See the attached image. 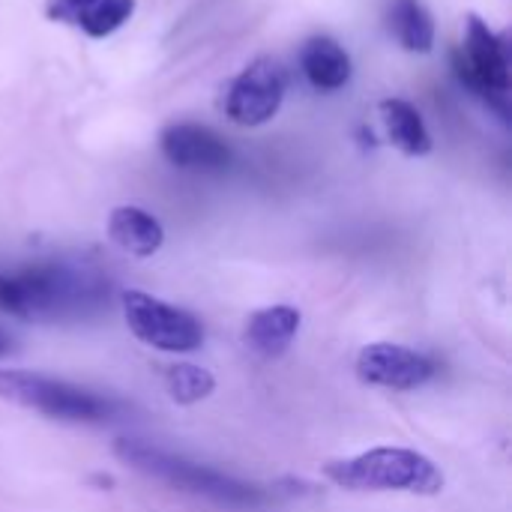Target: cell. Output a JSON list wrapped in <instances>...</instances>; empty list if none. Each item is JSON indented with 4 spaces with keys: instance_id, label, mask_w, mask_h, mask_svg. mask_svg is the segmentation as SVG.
I'll return each instance as SVG.
<instances>
[{
    "instance_id": "obj_1",
    "label": "cell",
    "mask_w": 512,
    "mask_h": 512,
    "mask_svg": "<svg viewBox=\"0 0 512 512\" xmlns=\"http://www.w3.org/2000/svg\"><path fill=\"white\" fill-rule=\"evenodd\" d=\"M108 282L69 264H27L0 273V312L24 321H72L108 306Z\"/></svg>"
},
{
    "instance_id": "obj_2",
    "label": "cell",
    "mask_w": 512,
    "mask_h": 512,
    "mask_svg": "<svg viewBox=\"0 0 512 512\" xmlns=\"http://www.w3.org/2000/svg\"><path fill=\"white\" fill-rule=\"evenodd\" d=\"M114 453L132 465L135 471L168 483L180 492H189L195 498H204L216 507H228V510H264L270 504H276L279 489L273 486H258V483H246L237 480L231 474H222L216 468L189 462L183 456H174L162 447H153L141 438H120L114 444Z\"/></svg>"
},
{
    "instance_id": "obj_3",
    "label": "cell",
    "mask_w": 512,
    "mask_h": 512,
    "mask_svg": "<svg viewBox=\"0 0 512 512\" xmlns=\"http://www.w3.org/2000/svg\"><path fill=\"white\" fill-rule=\"evenodd\" d=\"M324 477L348 492H408V495H438L444 489L441 468L402 447H378L360 456L336 459L324 465Z\"/></svg>"
},
{
    "instance_id": "obj_4",
    "label": "cell",
    "mask_w": 512,
    "mask_h": 512,
    "mask_svg": "<svg viewBox=\"0 0 512 512\" xmlns=\"http://www.w3.org/2000/svg\"><path fill=\"white\" fill-rule=\"evenodd\" d=\"M0 399L63 423H105L117 414V402L93 390L21 369H0Z\"/></svg>"
},
{
    "instance_id": "obj_5",
    "label": "cell",
    "mask_w": 512,
    "mask_h": 512,
    "mask_svg": "<svg viewBox=\"0 0 512 512\" xmlns=\"http://www.w3.org/2000/svg\"><path fill=\"white\" fill-rule=\"evenodd\" d=\"M453 69L474 96H480L501 120H510V57L504 39L480 15H468L465 48L453 54Z\"/></svg>"
},
{
    "instance_id": "obj_6",
    "label": "cell",
    "mask_w": 512,
    "mask_h": 512,
    "mask_svg": "<svg viewBox=\"0 0 512 512\" xmlns=\"http://www.w3.org/2000/svg\"><path fill=\"white\" fill-rule=\"evenodd\" d=\"M285 93L288 69L276 57H258L225 84L222 111L237 126H264L279 114Z\"/></svg>"
},
{
    "instance_id": "obj_7",
    "label": "cell",
    "mask_w": 512,
    "mask_h": 512,
    "mask_svg": "<svg viewBox=\"0 0 512 512\" xmlns=\"http://www.w3.org/2000/svg\"><path fill=\"white\" fill-rule=\"evenodd\" d=\"M123 315L135 339L156 351L168 354H189L201 348L204 342V327L195 315L174 309L144 291H126L123 297Z\"/></svg>"
},
{
    "instance_id": "obj_8",
    "label": "cell",
    "mask_w": 512,
    "mask_h": 512,
    "mask_svg": "<svg viewBox=\"0 0 512 512\" xmlns=\"http://www.w3.org/2000/svg\"><path fill=\"white\" fill-rule=\"evenodd\" d=\"M357 375L363 384L387 390H417L435 378V363L426 354H417L402 345L375 342L360 351Z\"/></svg>"
},
{
    "instance_id": "obj_9",
    "label": "cell",
    "mask_w": 512,
    "mask_h": 512,
    "mask_svg": "<svg viewBox=\"0 0 512 512\" xmlns=\"http://www.w3.org/2000/svg\"><path fill=\"white\" fill-rule=\"evenodd\" d=\"M162 156L183 171H225L234 159L228 141L201 123H171L159 135Z\"/></svg>"
},
{
    "instance_id": "obj_10",
    "label": "cell",
    "mask_w": 512,
    "mask_h": 512,
    "mask_svg": "<svg viewBox=\"0 0 512 512\" xmlns=\"http://www.w3.org/2000/svg\"><path fill=\"white\" fill-rule=\"evenodd\" d=\"M45 15L93 39H105L135 15V0H48Z\"/></svg>"
},
{
    "instance_id": "obj_11",
    "label": "cell",
    "mask_w": 512,
    "mask_h": 512,
    "mask_svg": "<svg viewBox=\"0 0 512 512\" xmlns=\"http://www.w3.org/2000/svg\"><path fill=\"white\" fill-rule=\"evenodd\" d=\"M300 330V312L291 306H267L249 315L243 342L258 357H279L288 351Z\"/></svg>"
},
{
    "instance_id": "obj_12",
    "label": "cell",
    "mask_w": 512,
    "mask_h": 512,
    "mask_svg": "<svg viewBox=\"0 0 512 512\" xmlns=\"http://www.w3.org/2000/svg\"><path fill=\"white\" fill-rule=\"evenodd\" d=\"M108 237L114 246H120L123 252H129L135 258H150L165 243V231H162L159 219L141 207H132V204L111 210Z\"/></svg>"
},
{
    "instance_id": "obj_13",
    "label": "cell",
    "mask_w": 512,
    "mask_h": 512,
    "mask_svg": "<svg viewBox=\"0 0 512 512\" xmlns=\"http://www.w3.org/2000/svg\"><path fill=\"white\" fill-rule=\"evenodd\" d=\"M303 75L318 90H339L351 78V57L333 36H312L300 51Z\"/></svg>"
},
{
    "instance_id": "obj_14",
    "label": "cell",
    "mask_w": 512,
    "mask_h": 512,
    "mask_svg": "<svg viewBox=\"0 0 512 512\" xmlns=\"http://www.w3.org/2000/svg\"><path fill=\"white\" fill-rule=\"evenodd\" d=\"M381 117L387 126L390 141L408 153V156H426L432 153V135L420 117V111L408 99H384L381 102Z\"/></svg>"
},
{
    "instance_id": "obj_15",
    "label": "cell",
    "mask_w": 512,
    "mask_h": 512,
    "mask_svg": "<svg viewBox=\"0 0 512 512\" xmlns=\"http://www.w3.org/2000/svg\"><path fill=\"white\" fill-rule=\"evenodd\" d=\"M390 30L408 51H432L435 21L420 0H390Z\"/></svg>"
},
{
    "instance_id": "obj_16",
    "label": "cell",
    "mask_w": 512,
    "mask_h": 512,
    "mask_svg": "<svg viewBox=\"0 0 512 512\" xmlns=\"http://www.w3.org/2000/svg\"><path fill=\"white\" fill-rule=\"evenodd\" d=\"M165 387L177 405H195L213 393L216 381L207 369L195 363H174V366H165Z\"/></svg>"
},
{
    "instance_id": "obj_17",
    "label": "cell",
    "mask_w": 512,
    "mask_h": 512,
    "mask_svg": "<svg viewBox=\"0 0 512 512\" xmlns=\"http://www.w3.org/2000/svg\"><path fill=\"white\" fill-rule=\"evenodd\" d=\"M9 348H12V339L0 330V357H3V354H9Z\"/></svg>"
}]
</instances>
